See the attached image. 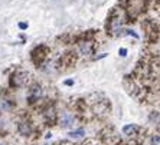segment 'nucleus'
Here are the masks:
<instances>
[{
	"mask_svg": "<svg viewBox=\"0 0 160 145\" xmlns=\"http://www.w3.org/2000/svg\"><path fill=\"white\" fill-rule=\"evenodd\" d=\"M19 131H20V134H23V135H28L30 132V127L28 125L26 122H22L20 125H19Z\"/></svg>",
	"mask_w": 160,
	"mask_h": 145,
	"instance_id": "5",
	"label": "nucleus"
},
{
	"mask_svg": "<svg viewBox=\"0 0 160 145\" xmlns=\"http://www.w3.org/2000/svg\"><path fill=\"white\" fill-rule=\"evenodd\" d=\"M63 83H65L67 86H72V85H74V81H72V79H67Z\"/></svg>",
	"mask_w": 160,
	"mask_h": 145,
	"instance_id": "11",
	"label": "nucleus"
},
{
	"mask_svg": "<svg viewBox=\"0 0 160 145\" xmlns=\"http://www.w3.org/2000/svg\"><path fill=\"white\" fill-rule=\"evenodd\" d=\"M91 50H92L91 42H85V43H82L81 45V52L82 53H91Z\"/></svg>",
	"mask_w": 160,
	"mask_h": 145,
	"instance_id": "6",
	"label": "nucleus"
},
{
	"mask_svg": "<svg viewBox=\"0 0 160 145\" xmlns=\"http://www.w3.org/2000/svg\"><path fill=\"white\" fill-rule=\"evenodd\" d=\"M0 145H3V144H0Z\"/></svg>",
	"mask_w": 160,
	"mask_h": 145,
	"instance_id": "12",
	"label": "nucleus"
},
{
	"mask_svg": "<svg viewBox=\"0 0 160 145\" xmlns=\"http://www.w3.org/2000/svg\"><path fill=\"white\" fill-rule=\"evenodd\" d=\"M41 95H42V89H41V86H32L30 88V101L33 102V101H36V99H39L41 98Z\"/></svg>",
	"mask_w": 160,
	"mask_h": 145,
	"instance_id": "2",
	"label": "nucleus"
},
{
	"mask_svg": "<svg viewBox=\"0 0 160 145\" xmlns=\"http://www.w3.org/2000/svg\"><path fill=\"white\" fill-rule=\"evenodd\" d=\"M137 131H138V127L134 125V124H130V125L123 127V134H126V135H134Z\"/></svg>",
	"mask_w": 160,
	"mask_h": 145,
	"instance_id": "3",
	"label": "nucleus"
},
{
	"mask_svg": "<svg viewBox=\"0 0 160 145\" xmlns=\"http://www.w3.org/2000/svg\"><path fill=\"white\" fill-rule=\"evenodd\" d=\"M118 53H120V56L126 58V56H127V49H126V48H120V49H118Z\"/></svg>",
	"mask_w": 160,
	"mask_h": 145,
	"instance_id": "9",
	"label": "nucleus"
},
{
	"mask_svg": "<svg viewBox=\"0 0 160 145\" xmlns=\"http://www.w3.org/2000/svg\"><path fill=\"white\" fill-rule=\"evenodd\" d=\"M124 35H131L133 37H136V39H138V35L136 33V32H133V30H130V29H127L126 32H124Z\"/></svg>",
	"mask_w": 160,
	"mask_h": 145,
	"instance_id": "8",
	"label": "nucleus"
},
{
	"mask_svg": "<svg viewBox=\"0 0 160 145\" xmlns=\"http://www.w3.org/2000/svg\"><path fill=\"white\" fill-rule=\"evenodd\" d=\"M85 135V131L79 128V129H75V131H71V132H68V137L69 138H74V139H78V138H82Z\"/></svg>",
	"mask_w": 160,
	"mask_h": 145,
	"instance_id": "4",
	"label": "nucleus"
},
{
	"mask_svg": "<svg viewBox=\"0 0 160 145\" xmlns=\"http://www.w3.org/2000/svg\"><path fill=\"white\" fill-rule=\"evenodd\" d=\"M19 29H22V30L28 29V23H25V22H20V23H19Z\"/></svg>",
	"mask_w": 160,
	"mask_h": 145,
	"instance_id": "10",
	"label": "nucleus"
},
{
	"mask_svg": "<svg viewBox=\"0 0 160 145\" xmlns=\"http://www.w3.org/2000/svg\"><path fill=\"white\" fill-rule=\"evenodd\" d=\"M72 122H74V115H72L71 112H63L62 118H61V127H62V128H68Z\"/></svg>",
	"mask_w": 160,
	"mask_h": 145,
	"instance_id": "1",
	"label": "nucleus"
},
{
	"mask_svg": "<svg viewBox=\"0 0 160 145\" xmlns=\"http://www.w3.org/2000/svg\"><path fill=\"white\" fill-rule=\"evenodd\" d=\"M159 144H160L159 135H154V137H152V145H159Z\"/></svg>",
	"mask_w": 160,
	"mask_h": 145,
	"instance_id": "7",
	"label": "nucleus"
}]
</instances>
